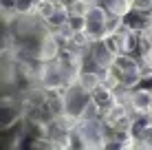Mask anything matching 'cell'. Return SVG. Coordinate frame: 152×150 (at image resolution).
Returning <instances> with one entry per match:
<instances>
[{"label":"cell","mask_w":152,"mask_h":150,"mask_svg":"<svg viewBox=\"0 0 152 150\" xmlns=\"http://www.w3.org/2000/svg\"><path fill=\"white\" fill-rule=\"evenodd\" d=\"M88 102H91V97H88V89L86 86H73L69 91V95H66V110L71 113V115H82L84 110L88 108Z\"/></svg>","instance_id":"cell-1"},{"label":"cell","mask_w":152,"mask_h":150,"mask_svg":"<svg viewBox=\"0 0 152 150\" xmlns=\"http://www.w3.org/2000/svg\"><path fill=\"white\" fill-rule=\"evenodd\" d=\"M115 69L119 71L124 77H139L141 75V69H139V64L134 62L132 58H128V55H117L115 58Z\"/></svg>","instance_id":"cell-2"},{"label":"cell","mask_w":152,"mask_h":150,"mask_svg":"<svg viewBox=\"0 0 152 150\" xmlns=\"http://www.w3.org/2000/svg\"><path fill=\"white\" fill-rule=\"evenodd\" d=\"M91 2L102 7L108 13H115V15H126L130 9V0H91Z\"/></svg>","instance_id":"cell-3"},{"label":"cell","mask_w":152,"mask_h":150,"mask_svg":"<svg viewBox=\"0 0 152 150\" xmlns=\"http://www.w3.org/2000/svg\"><path fill=\"white\" fill-rule=\"evenodd\" d=\"M82 86H86L88 91H93L97 86V75L95 73H84L82 75Z\"/></svg>","instance_id":"cell-4"},{"label":"cell","mask_w":152,"mask_h":150,"mask_svg":"<svg viewBox=\"0 0 152 150\" xmlns=\"http://www.w3.org/2000/svg\"><path fill=\"white\" fill-rule=\"evenodd\" d=\"M148 100H150L148 93H137V95H134V104L137 106H148Z\"/></svg>","instance_id":"cell-5"}]
</instances>
